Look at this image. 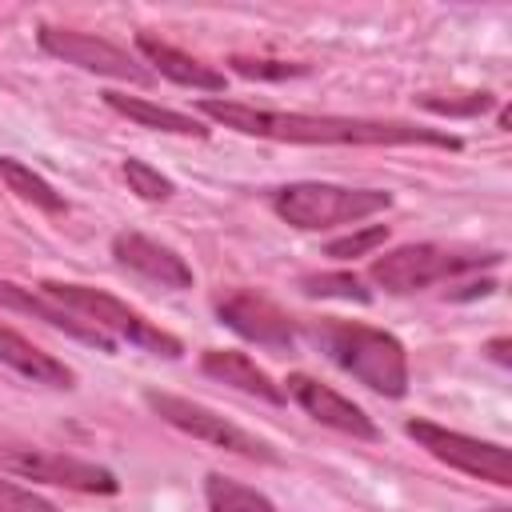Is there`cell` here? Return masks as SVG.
<instances>
[{"label": "cell", "instance_id": "obj_1", "mask_svg": "<svg viewBox=\"0 0 512 512\" xmlns=\"http://www.w3.org/2000/svg\"><path fill=\"white\" fill-rule=\"evenodd\" d=\"M200 112L216 124L260 136V140H284V144H428L460 152V136L444 128H424L408 120H364V116H312V112H280V108H256L244 100H200Z\"/></svg>", "mask_w": 512, "mask_h": 512}, {"label": "cell", "instance_id": "obj_2", "mask_svg": "<svg viewBox=\"0 0 512 512\" xmlns=\"http://www.w3.org/2000/svg\"><path fill=\"white\" fill-rule=\"evenodd\" d=\"M312 340L336 368L356 376L364 388L388 400H400L408 392V352L392 332L356 320H320L312 328Z\"/></svg>", "mask_w": 512, "mask_h": 512}, {"label": "cell", "instance_id": "obj_3", "mask_svg": "<svg viewBox=\"0 0 512 512\" xmlns=\"http://www.w3.org/2000/svg\"><path fill=\"white\" fill-rule=\"evenodd\" d=\"M40 292L52 296L56 304H64L68 312H76L96 332H104L112 344L128 340L132 348H144V352H156V356H168V360H176L184 352V344L172 332H164L144 312H136L124 300H116L112 292H100V288H88V284H64V280H44Z\"/></svg>", "mask_w": 512, "mask_h": 512}, {"label": "cell", "instance_id": "obj_4", "mask_svg": "<svg viewBox=\"0 0 512 512\" xmlns=\"http://www.w3.org/2000/svg\"><path fill=\"white\" fill-rule=\"evenodd\" d=\"M388 208H392V192H384V188H344V184L300 180V184H284L272 192V212L284 224L304 228V232L360 224Z\"/></svg>", "mask_w": 512, "mask_h": 512}, {"label": "cell", "instance_id": "obj_5", "mask_svg": "<svg viewBox=\"0 0 512 512\" xmlns=\"http://www.w3.org/2000/svg\"><path fill=\"white\" fill-rule=\"evenodd\" d=\"M492 264H500V252H452L440 244H400L376 256L368 276L384 292L408 296V292H420V288H432V284H444V280H456V276H468Z\"/></svg>", "mask_w": 512, "mask_h": 512}, {"label": "cell", "instance_id": "obj_6", "mask_svg": "<svg viewBox=\"0 0 512 512\" xmlns=\"http://www.w3.org/2000/svg\"><path fill=\"white\" fill-rule=\"evenodd\" d=\"M144 404H148L164 424L180 428V432L192 436V440H204V444L224 448V452H236V456H244V460H264V464L276 460V452H272L268 440L252 436L248 428L232 424L228 416L212 412L208 404H196V400H188V396H172V392H156V388L144 392Z\"/></svg>", "mask_w": 512, "mask_h": 512}, {"label": "cell", "instance_id": "obj_7", "mask_svg": "<svg viewBox=\"0 0 512 512\" xmlns=\"http://www.w3.org/2000/svg\"><path fill=\"white\" fill-rule=\"evenodd\" d=\"M404 432L428 456H436L440 464H448V468H456L464 476L488 480L496 488H508L512 484V460H508V448L504 444L476 440L468 432H456V428H444V424H432V420H408Z\"/></svg>", "mask_w": 512, "mask_h": 512}, {"label": "cell", "instance_id": "obj_8", "mask_svg": "<svg viewBox=\"0 0 512 512\" xmlns=\"http://www.w3.org/2000/svg\"><path fill=\"white\" fill-rule=\"evenodd\" d=\"M0 464L8 472H16L20 480H44V484H60L72 492H88V496H112L120 492L116 472L80 460L72 452H52V448H8L0 452Z\"/></svg>", "mask_w": 512, "mask_h": 512}, {"label": "cell", "instance_id": "obj_9", "mask_svg": "<svg viewBox=\"0 0 512 512\" xmlns=\"http://www.w3.org/2000/svg\"><path fill=\"white\" fill-rule=\"evenodd\" d=\"M40 48L64 64H76L84 72H96V76H112V80H128V84H152V72L128 56L124 48H116L112 40L104 36H92V32H76V28H52L44 24L36 32Z\"/></svg>", "mask_w": 512, "mask_h": 512}, {"label": "cell", "instance_id": "obj_10", "mask_svg": "<svg viewBox=\"0 0 512 512\" xmlns=\"http://www.w3.org/2000/svg\"><path fill=\"white\" fill-rule=\"evenodd\" d=\"M216 316L220 324H228L236 336L260 344V348H292L296 344V320L268 296L260 292H228L224 300H216Z\"/></svg>", "mask_w": 512, "mask_h": 512}, {"label": "cell", "instance_id": "obj_11", "mask_svg": "<svg viewBox=\"0 0 512 512\" xmlns=\"http://www.w3.org/2000/svg\"><path fill=\"white\" fill-rule=\"evenodd\" d=\"M280 388H284V396H292L324 428H336V432L356 436V440H376L380 436V428L372 424V416L360 404H352L348 396H340L336 388H328V384H320V380H312L304 372H292Z\"/></svg>", "mask_w": 512, "mask_h": 512}, {"label": "cell", "instance_id": "obj_12", "mask_svg": "<svg viewBox=\"0 0 512 512\" xmlns=\"http://www.w3.org/2000/svg\"><path fill=\"white\" fill-rule=\"evenodd\" d=\"M112 256L124 268L156 280L160 288H192V268L184 264V256L176 248L144 236V232H116L112 236Z\"/></svg>", "mask_w": 512, "mask_h": 512}, {"label": "cell", "instance_id": "obj_13", "mask_svg": "<svg viewBox=\"0 0 512 512\" xmlns=\"http://www.w3.org/2000/svg\"><path fill=\"white\" fill-rule=\"evenodd\" d=\"M0 308L28 312V316L44 320L48 328H56V332H64V336H72V340H80V344H92V348H100V352H116V344H112L104 332H96L92 324H84L76 312H68L64 304H56L52 296H44L40 288H20V284H12V280H0Z\"/></svg>", "mask_w": 512, "mask_h": 512}, {"label": "cell", "instance_id": "obj_14", "mask_svg": "<svg viewBox=\"0 0 512 512\" xmlns=\"http://www.w3.org/2000/svg\"><path fill=\"white\" fill-rule=\"evenodd\" d=\"M136 52L144 56V64H152L160 76H168L172 84L180 88H196V92H224V72H216L212 64L188 56L184 48L168 44V40H156L148 32L136 36Z\"/></svg>", "mask_w": 512, "mask_h": 512}, {"label": "cell", "instance_id": "obj_15", "mask_svg": "<svg viewBox=\"0 0 512 512\" xmlns=\"http://www.w3.org/2000/svg\"><path fill=\"white\" fill-rule=\"evenodd\" d=\"M0 364H8L12 372H20L32 384H48V388H72L76 384V372L64 360H56L52 352L36 348L32 340H24L8 324H0Z\"/></svg>", "mask_w": 512, "mask_h": 512}, {"label": "cell", "instance_id": "obj_16", "mask_svg": "<svg viewBox=\"0 0 512 512\" xmlns=\"http://www.w3.org/2000/svg\"><path fill=\"white\" fill-rule=\"evenodd\" d=\"M200 368H204L208 376H216L220 384H232V388H240V392H248V396H256V400H268V404H284V400H288L284 388H280L252 356H244V352L208 348L204 360H200Z\"/></svg>", "mask_w": 512, "mask_h": 512}, {"label": "cell", "instance_id": "obj_17", "mask_svg": "<svg viewBox=\"0 0 512 512\" xmlns=\"http://www.w3.org/2000/svg\"><path fill=\"white\" fill-rule=\"evenodd\" d=\"M104 104L128 120H136L140 128H156V132H172V136H208V128L188 116V112H176V108H164V104H152L144 96H124V92H104Z\"/></svg>", "mask_w": 512, "mask_h": 512}, {"label": "cell", "instance_id": "obj_18", "mask_svg": "<svg viewBox=\"0 0 512 512\" xmlns=\"http://www.w3.org/2000/svg\"><path fill=\"white\" fill-rule=\"evenodd\" d=\"M204 500H208V512H276V504L264 492H256L232 476H220V472H208Z\"/></svg>", "mask_w": 512, "mask_h": 512}, {"label": "cell", "instance_id": "obj_19", "mask_svg": "<svg viewBox=\"0 0 512 512\" xmlns=\"http://www.w3.org/2000/svg\"><path fill=\"white\" fill-rule=\"evenodd\" d=\"M0 176L8 180V188H12L20 200H28V204H36V208H44V212H64V208H68L64 196H60L40 172H32L28 164H20V160H12V156H0Z\"/></svg>", "mask_w": 512, "mask_h": 512}, {"label": "cell", "instance_id": "obj_20", "mask_svg": "<svg viewBox=\"0 0 512 512\" xmlns=\"http://www.w3.org/2000/svg\"><path fill=\"white\" fill-rule=\"evenodd\" d=\"M124 180H128V188H132L140 200H168V196L176 192V184H172L160 168H152L148 160H136V156L124 160Z\"/></svg>", "mask_w": 512, "mask_h": 512}, {"label": "cell", "instance_id": "obj_21", "mask_svg": "<svg viewBox=\"0 0 512 512\" xmlns=\"http://www.w3.org/2000/svg\"><path fill=\"white\" fill-rule=\"evenodd\" d=\"M304 292L308 296H340V300H356L368 304L372 292L360 284V276L352 272H320V276H304Z\"/></svg>", "mask_w": 512, "mask_h": 512}, {"label": "cell", "instance_id": "obj_22", "mask_svg": "<svg viewBox=\"0 0 512 512\" xmlns=\"http://www.w3.org/2000/svg\"><path fill=\"white\" fill-rule=\"evenodd\" d=\"M384 240H388V228H384V224H372V228H360V232H352V236L332 240L324 252L336 256V260H352V256H368V252L380 248Z\"/></svg>", "mask_w": 512, "mask_h": 512}, {"label": "cell", "instance_id": "obj_23", "mask_svg": "<svg viewBox=\"0 0 512 512\" xmlns=\"http://www.w3.org/2000/svg\"><path fill=\"white\" fill-rule=\"evenodd\" d=\"M0 512H60V508H56L52 500L36 496L32 488H24V484L0 476Z\"/></svg>", "mask_w": 512, "mask_h": 512}, {"label": "cell", "instance_id": "obj_24", "mask_svg": "<svg viewBox=\"0 0 512 512\" xmlns=\"http://www.w3.org/2000/svg\"><path fill=\"white\" fill-rule=\"evenodd\" d=\"M492 104V96L488 92H476L468 104H452V100H424V108H432V112H444V116H476V112H484Z\"/></svg>", "mask_w": 512, "mask_h": 512}, {"label": "cell", "instance_id": "obj_25", "mask_svg": "<svg viewBox=\"0 0 512 512\" xmlns=\"http://www.w3.org/2000/svg\"><path fill=\"white\" fill-rule=\"evenodd\" d=\"M232 64L244 76H296L300 72L296 64H276V60H232Z\"/></svg>", "mask_w": 512, "mask_h": 512}, {"label": "cell", "instance_id": "obj_26", "mask_svg": "<svg viewBox=\"0 0 512 512\" xmlns=\"http://www.w3.org/2000/svg\"><path fill=\"white\" fill-rule=\"evenodd\" d=\"M488 348H492V356H496L500 364H508V356H504V348H508V340H492Z\"/></svg>", "mask_w": 512, "mask_h": 512}, {"label": "cell", "instance_id": "obj_27", "mask_svg": "<svg viewBox=\"0 0 512 512\" xmlns=\"http://www.w3.org/2000/svg\"><path fill=\"white\" fill-rule=\"evenodd\" d=\"M488 512H508V508H488Z\"/></svg>", "mask_w": 512, "mask_h": 512}]
</instances>
